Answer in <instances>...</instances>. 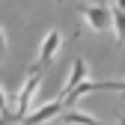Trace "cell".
I'll return each mask as SVG.
<instances>
[{
	"mask_svg": "<svg viewBox=\"0 0 125 125\" xmlns=\"http://www.w3.org/2000/svg\"><path fill=\"white\" fill-rule=\"evenodd\" d=\"M3 51H6V36H3V30H0V57H3Z\"/></svg>",
	"mask_w": 125,
	"mask_h": 125,
	"instance_id": "obj_11",
	"label": "cell"
},
{
	"mask_svg": "<svg viewBox=\"0 0 125 125\" xmlns=\"http://www.w3.org/2000/svg\"><path fill=\"white\" fill-rule=\"evenodd\" d=\"M54 122H62V125H101V119L89 116V113H81V110H74V107H62Z\"/></svg>",
	"mask_w": 125,
	"mask_h": 125,
	"instance_id": "obj_5",
	"label": "cell"
},
{
	"mask_svg": "<svg viewBox=\"0 0 125 125\" xmlns=\"http://www.w3.org/2000/svg\"><path fill=\"white\" fill-rule=\"evenodd\" d=\"M60 110H62V101H60V98H54V101H48V104H42L39 110H33L27 119H21L18 125H42V122H51V119H57V116H60Z\"/></svg>",
	"mask_w": 125,
	"mask_h": 125,
	"instance_id": "obj_2",
	"label": "cell"
},
{
	"mask_svg": "<svg viewBox=\"0 0 125 125\" xmlns=\"http://www.w3.org/2000/svg\"><path fill=\"white\" fill-rule=\"evenodd\" d=\"M60 45H62V33H60V30H51V33L42 39V45H39V60H36V66H48V62L57 57Z\"/></svg>",
	"mask_w": 125,
	"mask_h": 125,
	"instance_id": "obj_3",
	"label": "cell"
},
{
	"mask_svg": "<svg viewBox=\"0 0 125 125\" xmlns=\"http://www.w3.org/2000/svg\"><path fill=\"white\" fill-rule=\"evenodd\" d=\"M101 92H122L125 95V81H98Z\"/></svg>",
	"mask_w": 125,
	"mask_h": 125,
	"instance_id": "obj_8",
	"label": "cell"
},
{
	"mask_svg": "<svg viewBox=\"0 0 125 125\" xmlns=\"http://www.w3.org/2000/svg\"><path fill=\"white\" fill-rule=\"evenodd\" d=\"M30 72V81L21 86V92H18V107H15V122H21L24 116H27V107H30V101H33V95H36V89H39V83H42V66H30L27 69Z\"/></svg>",
	"mask_w": 125,
	"mask_h": 125,
	"instance_id": "obj_1",
	"label": "cell"
},
{
	"mask_svg": "<svg viewBox=\"0 0 125 125\" xmlns=\"http://www.w3.org/2000/svg\"><path fill=\"white\" fill-rule=\"evenodd\" d=\"M0 125H18V122H15V113H9V116H0Z\"/></svg>",
	"mask_w": 125,
	"mask_h": 125,
	"instance_id": "obj_10",
	"label": "cell"
},
{
	"mask_svg": "<svg viewBox=\"0 0 125 125\" xmlns=\"http://www.w3.org/2000/svg\"><path fill=\"white\" fill-rule=\"evenodd\" d=\"M9 104H6V95H3V89H0V116H9Z\"/></svg>",
	"mask_w": 125,
	"mask_h": 125,
	"instance_id": "obj_9",
	"label": "cell"
},
{
	"mask_svg": "<svg viewBox=\"0 0 125 125\" xmlns=\"http://www.w3.org/2000/svg\"><path fill=\"white\" fill-rule=\"evenodd\" d=\"M116 125H125V119H119V122H116Z\"/></svg>",
	"mask_w": 125,
	"mask_h": 125,
	"instance_id": "obj_13",
	"label": "cell"
},
{
	"mask_svg": "<svg viewBox=\"0 0 125 125\" xmlns=\"http://www.w3.org/2000/svg\"><path fill=\"white\" fill-rule=\"evenodd\" d=\"M113 3H116L113 9H119V12H125V0H113Z\"/></svg>",
	"mask_w": 125,
	"mask_h": 125,
	"instance_id": "obj_12",
	"label": "cell"
},
{
	"mask_svg": "<svg viewBox=\"0 0 125 125\" xmlns=\"http://www.w3.org/2000/svg\"><path fill=\"white\" fill-rule=\"evenodd\" d=\"M110 27H113V33L119 42H125V12L119 9H110Z\"/></svg>",
	"mask_w": 125,
	"mask_h": 125,
	"instance_id": "obj_7",
	"label": "cell"
},
{
	"mask_svg": "<svg viewBox=\"0 0 125 125\" xmlns=\"http://www.w3.org/2000/svg\"><path fill=\"white\" fill-rule=\"evenodd\" d=\"M86 81V60L83 57H77L74 62H72V74H69V81H66V86H62V92H60V98H66L69 92L74 89V86H81Z\"/></svg>",
	"mask_w": 125,
	"mask_h": 125,
	"instance_id": "obj_6",
	"label": "cell"
},
{
	"mask_svg": "<svg viewBox=\"0 0 125 125\" xmlns=\"http://www.w3.org/2000/svg\"><path fill=\"white\" fill-rule=\"evenodd\" d=\"M81 15H83V21L92 30H98V33L110 27V9H104V6H81Z\"/></svg>",
	"mask_w": 125,
	"mask_h": 125,
	"instance_id": "obj_4",
	"label": "cell"
}]
</instances>
